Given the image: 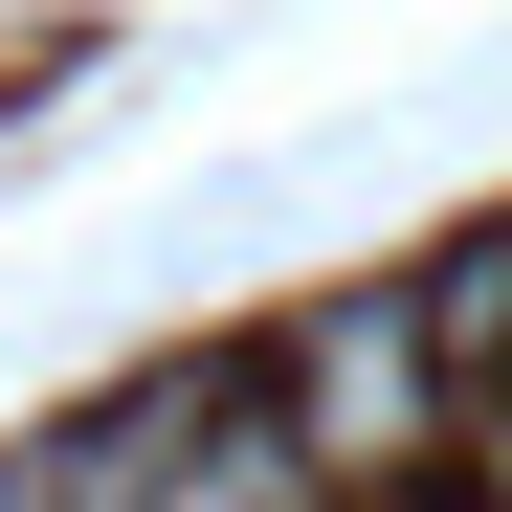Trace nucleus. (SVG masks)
Listing matches in <instances>:
<instances>
[{
  "instance_id": "f257e3e1",
  "label": "nucleus",
  "mask_w": 512,
  "mask_h": 512,
  "mask_svg": "<svg viewBox=\"0 0 512 512\" xmlns=\"http://www.w3.org/2000/svg\"><path fill=\"white\" fill-rule=\"evenodd\" d=\"M268 423L312 446V490H379L446 446V357H423V290H312V334L268 357Z\"/></svg>"
},
{
  "instance_id": "f03ea898",
  "label": "nucleus",
  "mask_w": 512,
  "mask_h": 512,
  "mask_svg": "<svg viewBox=\"0 0 512 512\" xmlns=\"http://www.w3.org/2000/svg\"><path fill=\"white\" fill-rule=\"evenodd\" d=\"M490 468H512V401H490Z\"/></svg>"
}]
</instances>
